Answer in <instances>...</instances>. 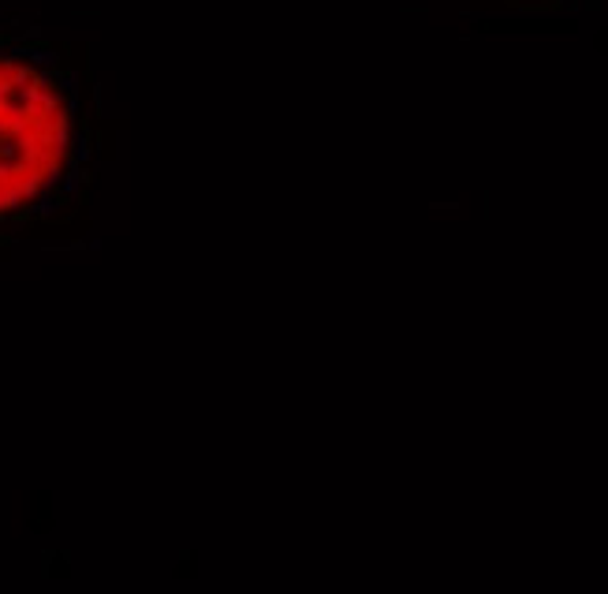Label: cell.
I'll list each match as a JSON object with an SVG mask.
<instances>
[{"instance_id":"obj_1","label":"cell","mask_w":608,"mask_h":594,"mask_svg":"<svg viewBox=\"0 0 608 594\" xmlns=\"http://www.w3.org/2000/svg\"><path fill=\"white\" fill-rule=\"evenodd\" d=\"M82 161L75 79L49 49L0 41V220L45 214Z\"/></svg>"}]
</instances>
